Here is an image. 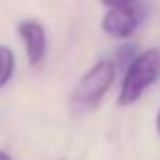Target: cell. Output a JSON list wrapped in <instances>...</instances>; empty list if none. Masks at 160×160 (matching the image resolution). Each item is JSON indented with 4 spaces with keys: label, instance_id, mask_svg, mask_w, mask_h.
<instances>
[{
    "label": "cell",
    "instance_id": "obj_3",
    "mask_svg": "<svg viewBox=\"0 0 160 160\" xmlns=\"http://www.w3.org/2000/svg\"><path fill=\"white\" fill-rule=\"evenodd\" d=\"M146 14H148V6L142 0H126L124 4L108 8L102 18V31L112 39L126 41L138 31Z\"/></svg>",
    "mask_w": 160,
    "mask_h": 160
},
{
    "label": "cell",
    "instance_id": "obj_4",
    "mask_svg": "<svg viewBox=\"0 0 160 160\" xmlns=\"http://www.w3.org/2000/svg\"><path fill=\"white\" fill-rule=\"evenodd\" d=\"M16 32L22 39L27 59L32 67H39L47 57V31L39 20H22L16 27Z\"/></svg>",
    "mask_w": 160,
    "mask_h": 160
},
{
    "label": "cell",
    "instance_id": "obj_1",
    "mask_svg": "<svg viewBox=\"0 0 160 160\" xmlns=\"http://www.w3.org/2000/svg\"><path fill=\"white\" fill-rule=\"evenodd\" d=\"M160 77V49L150 47L146 51L138 53L134 61L124 69L120 93H118V106L128 108L142 98L150 85L158 81Z\"/></svg>",
    "mask_w": 160,
    "mask_h": 160
},
{
    "label": "cell",
    "instance_id": "obj_9",
    "mask_svg": "<svg viewBox=\"0 0 160 160\" xmlns=\"http://www.w3.org/2000/svg\"><path fill=\"white\" fill-rule=\"evenodd\" d=\"M156 132H158V136H160V109H158V113H156Z\"/></svg>",
    "mask_w": 160,
    "mask_h": 160
},
{
    "label": "cell",
    "instance_id": "obj_5",
    "mask_svg": "<svg viewBox=\"0 0 160 160\" xmlns=\"http://www.w3.org/2000/svg\"><path fill=\"white\" fill-rule=\"evenodd\" d=\"M14 69H16V57L12 53V49L0 45V89L12 79Z\"/></svg>",
    "mask_w": 160,
    "mask_h": 160
},
{
    "label": "cell",
    "instance_id": "obj_8",
    "mask_svg": "<svg viewBox=\"0 0 160 160\" xmlns=\"http://www.w3.org/2000/svg\"><path fill=\"white\" fill-rule=\"evenodd\" d=\"M0 160H12V156L8 152H2V150H0Z\"/></svg>",
    "mask_w": 160,
    "mask_h": 160
},
{
    "label": "cell",
    "instance_id": "obj_7",
    "mask_svg": "<svg viewBox=\"0 0 160 160\" xmlns=\"http://www.w3.org/2000/svg\"><path fill=\"white\" fill-rule=\"evenodd\" d=\"M126 0H102V4H106L108 8H112V6H118V4H124Z\"/></svg>",
    "mask_w": 160,
    "mask_h": 160
},
{
    "label": "cell",
    "instance_id": "obj_2",
    "mask_svg": "<svg viewBox=\"0 0 160 160\" xmlns=\"http://www.w3.org/2000/svg\"><path fill=\"white\" fill-rule=\"evenodd\" d=\"M116 63L109 59H102L95 65H91L85 73L79 77L75 83L73 91H71V108L79 109V112H91L103 102L106 93L112 89L113 81H116Z\"/></svg>",
    "mask_w": 160,
    "mask_h": 160
},
{
    "label": "cell",
    "instance_id": "obj_6",
    "mask_svg": "<svg viewBox=\"0 0 160 160\" xmlns=\"http://www.w3.org/2000/svg\"><path fill=\"white\" fill-rule=\"evenodd\" d=\"M136 55H138L136 47L126 43V45H122V47L116 51V61H113V63H116V67H124V69H126V67L134 61V57H136Z\"/></svg>",
    "mask_w": 160,
    "mask_h": 160
}]
</instances>
